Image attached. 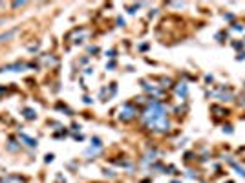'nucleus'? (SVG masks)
Instances as JSON below:
<instances>
[{
	"mask_svg": "<svg viewBox=\"0 0 245 183\" xmlns=\"http://www.w3.org/2000/svg\"><path fill=\"white\" fill-rule=\"evenodd\" d=\"M145 121H146L148 126H154V128H155V126H159V128H167V126H168L167 119H165V110H163L158 103H154V104L146 110Z\"/></svg>",
	"mask_w": 245,
	"mask_h": 183,
	"instance_id": "1",
	"label": "nucleus"
},
{
	"mask_svg": "<svg viewBox=\"0 0 245 183\" xmlns=\"http://www.w3.org/2000/svg\"><path fill=\"white\" fill-rule=\"evenodd\" d=\"M17 31H18V29L15 28V29H13V31H9V33H4V35H0V40H4V39H9V37H13V35H15Z\"/></svg>",
	"mask_w": 245,
	"mask_h": 183,
	"instance_id": "2",
	"label": "nucleus"
},
{
	"mask_svg": "<svg viewBox=\"0 0 245 183\" xmlns=\"http://www.w3.org/2000/svg\"><path fill=\"white\" fill-rule=\"evenodd\" d=\"M6 181H8V183H24L22 178H8Z\"/></svg>",
	"mask_w": 245,
	"mask_h": 183,
	"instance_id": "3",
	"label": "nucleus"
},
{
	"mask_svg": "<svg viewBox=\"0 0 245 183\" xmlns=\"http://www.w3.org/2000/svg\"><path fill=\"white\" fill-rule=\"evenodd\" d=\"M26 117L31 119V117H33V112H31V110H26Z\"/></svg>",
	"mask_w": 245,
	"mask_h": 183,
	"instance_id": "4",
	"label": "nucleus"
}]
</instances>
